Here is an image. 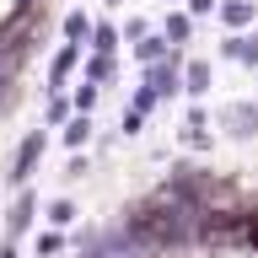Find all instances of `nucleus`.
<instances>
[{"instance_id": "2eb2a0df", "label": "nucleus", "mask_w": 258, "mask_h": 258, "mask_svg": "<svg viewBox=\"0 0 258 258\" xmlns=\"http://www.w3.org/2000/svg\"><path fill=\"white\" fill-rule=\"evenodd\" d=\"M97 97H102V86H97V81H81L76 97H70V108H76V113H92V108H97Z\"/></svg>"}, {"instance_id": "f8f14e48", "label": "nucleus", "mask_w": 258, "mask_h": 258, "mask_svg": "<svg viewBox=\"0 0 258 258\" xmlns=\"http://www.w3.org/2000/svg\"><path fill=\"white\" fill-rule=\"evenodd\" d=\"M183 92H188V97H210V64L205 59L183 64Z\"/></svg>"}, {"instance_id": "dca6fc26", "label": "nucleus", "mask_w": 258, "mask_h": 258, "mask_svg": "<svg viewBox=\"0 0 258 258\" xmlns=\"http://www.w3.org/2000/svg\"><path fill=\"white\" fill-rule=\"evenodd\" d=\"M86 32H92L86 11H70V16H64V43H86Z\"/></svg>"}, {"instance_id": "a211bd4d", "label": "nucleus", "mask_w": 258, "mask_h": 258, "mask_svg": "<svg viewBox=\"0 0 258 258\" xmlns=\"http://www.w3.org/2000/svg\"><path fill=\"white\" fill-rule=\"evenodd\" d=\"M43 215H48L54 226H70V221H76V199H48Z\"/></svg>"}, {"instance_id": "20e7f679", "label": "nucleus", "mask_w": 258, "mask_h": 258, "mask_svg": "<svg viewBox=\"0 0 258 258\" xmlns=\"http://www.w3.org/2000/svg\"><path fill=\"white\" fill-rule=\"evenodd\" d=\"M221 118H226V135H237V140H253L258 135V108L253 102H231Z\"/></svg>"}, {"instance_id": "393cba45", "label": "nucleus", "mask_w": 258, "mask_h": 258, "mask_svg": "<svg viewBox=\"0 0 258 258\" xmlns=\"http://www.w3.org/2000/svg\"><path fill=\"white\" fill-rule=\"evenodd\" d=\"M167 6H177V0H167Z\"/></svg>"}, {"instance_id": "ddd939ff", "label": "nucleus", "mask_w": 258, "mask_h": 258, "mask_svg": "<svg viewBox=\"0 0 258 258\" xmlns=\"http://www.w3.org/2000/svg\"><path fill=\"white\" fill-rule=\"evenodd\" d=\"M167 38H161V32H145V38H135V59L140 64H151V59H161V54H167Z\"/></svg>"}, {"instance_id": "f03ea898", "label": "nucleus", "mask_w": 258, "mask_h": 258, "mask_svg": "<svg viewBox=\"0 0 258 258\" xmlns=\"http://www.w3.org/2000/svg\"><path fill=\"white\" fill-rule=\"evenodd\" d=\"M145 86H151L156 97H177L183 92V59H177V48H167L161 59L145 64Z\"/></svg>"}, {"instance_id": "412c9836", "label": "nucleus", "mask_w": 258, "mask_h": 258, "mask_svg": "<svg viewBox=\"0 0 258 258\" xmlns=\"http://www.w3.org/2000/svg\"><path fill=\"white\" fill-rule=\"evenodd\" d=\"M70 113H76V108H70V97H59V92L48 97V124H64Z\"/></svg>"}, {"instance_id": "39448f33", "label": "nucleus", "mask_w": 258, "mask_h": 258, "mask_svg": "<svg viewBox=\"0 0 258 258\" xmlns=\"http://www.w3.org/2000/svg\"><path fill=\"white\" fill-rule=\"evenodd\" d=\"M81 48H86V43H64L59 54L48 59V92H59L64 81H70V70H76V64H81Z\"/></svg>"}, {"instance_id": "4be33fe9", "label": "nucleus", "mask_w": 258, "mask_h": 258, "mask_svg": "<svg viewBox=\"0 0 258 258\" xmlns=\"http://www.w3.org/2000/svg\"><path fill=\"white\" fill-rule=\"evenodd\" d=\"M156 102H161V97H156V92H151V86L140 81V86H135V102H129V108H135V113H151Z\"/></svg>"}, {"instance_id": "7ed1b4c3", "label": "nucleus", "mask_w": 258, "mask_h": 258, "mask_svg": "<svg viewBox=\"0 0 258 258\" xmlns=\"http://www.w3.org/2000/svg\"><path fill=\"white\" fill-rule=\"evenodd\" d=\"M38 156H43V129H32L27 140L16 145V156H11V172H6V183H11V188H22V183L32 177V167H38Z\"/></svg>"}, {"instance_id": "423d86ee", "label": "nucleus", "mask_w": 258, "mask_h": 258, "mask_svg": "<svg viewBox=\"0 0 258 258\" xmlns=\"http://www.w3.org/2000/svg\"><path fill=\"white\" fill-rule=\"evenodd\" d=\"M32 215H38V194L22 183V188H16V205H11V237H27V231H32Z\"/></svg>"}, {"instance_id": "4468645a", "label": "nucleus", "mask_w": 258, "mask_h": 258, "mask_svg": "<svg viewBox=\"0 0 258 258\" xmlns=\"http://www.w3.org/2000/svg\"><path fill=\"white\" fill-rule=\"evenodd\" d=\"M86 38H92V54H113V48H118V27H113V22H92Z\"/></svg>"}, {"instance_id": "b1692460", "label": "nucleus", "mask_w": 258, "mask_h": 258, "mask_svg": "<svg viewBox=\"0 0 258 258\" xmlns=\"http://www.w3.org/2000/svg\"><path fill=\"white\" fill-rule=\"evenodd\" d=\"M113 6H124V0H113Z\"/></svg>"}, {"instance_id": "f257e3e1", "label": "nucleus", "mask_w": 258, "mask_h": 258, "mask_svg": "<svg viewBox=\"0 0 258 258\" xmlns=\"http://www.w3.org/2000/svg\"><path fill=\"white\" fill-rule=\"evenodd\" d=\"M156 194L199 215V210L210 205V172H205V167H194V161H172V177H161Z\"/></svg>"}, {"instance_id": "5701e85b", "label": "nucleus", "mask_w": 258, "mask_h": 258, "mask_svg": "<svg viewBox=\"0 0 258 258\" xmlns=\"http://www.w3.org/2000/svg\"><path fill=\"white\" fill-rule=\"evenodd\" d=\"M215 11V0H188V16H210Z\"/></svg>"}, {"instance_id": "1a4fd4ad", "label": "nucleus", "mask_w": 258, "mask_h": 258, "mask_svg": "<svg viewBox=\"0 0 258 258\" xmlns=\"http://www.w3.org/2000/svg\"><path fill=\"white\" fill-rule=\"evenodd\" d=\"M92 113H70V118H64V145H70V151H81V145L92 140Z\"/></svg>"}, {"instance_id": "f3484780", "label": "nucleus", "mask_w": 258, "mask_h": 258, "mask_svg": "<svg viewBox=\"0 0 258 258\" xmlns=\"http://www.w3.org/2000/svg\"><path fill=\"white\" fill-rule=\"evenodd\" d=\"M86 81H97V86L113 81V54H92V59H86Z\"/></svg>"}, {"instance_id": "6ab92c4d", "label": "nucleus", "mask_w": 258, "mask_h": 258, "mask_svg": "<svg viewBox=\"0 0 258 258\" xmlns=\"http://www.w3.org/2000/svg\"><path fill=\"white\" fill-rule=\"evenodd\" d=\"M64 253V237L59 231H38V258H59Z\"/></svg>"}, {"instance_id": "aec40b11", "label": "nucleus", "mask_w": 258, "mask_h": 258, "mask_svg": "<svg viewBox=\"0 0 258 258\" xmlns=\"http://www.w3.org/2000/svg\"><path fill=\"white\" fill-rule=\"evenodd\" d=\"M140 129H145V113L124 108V118H118V135H124V140H135V135H140Z\"/></svg>"}, {"instance_id": "6e6552de", "label": "nucleus", "mask_w": 258, "mask_h": 258, "mask_svg": "<svg viewBox=\"0 0 258 258\" xmlns=\"http://www.w3.org/2000/svg\"><path fill=\"white\" fill-rule=\"evenodd\" d=\"M183 145H188V151H210V124H205V108H188V129H183Z\"/></svg>"}, {"instance_id": "9b49d317", "label": "nucleus", "mask_w": 258, "mask_h": 258, "mask_svg": "<svg viewBox=\"0 0 258 258\" xmlns=\"http://www.w3.org/2000/svg\"><path fill=\"white\" fill-rule=\"evenodd\" d=\"M221 54L226 59H242V64H258V38H242V32H231L221 43Z\"/></svg>"}, {"instance_id": "0eeeda50", "label": "nucleus", "mask_w": 258, "mask_h": 258, "mask_svg": "<svg viewBox=\"0 0 258 258\" xmlns=\"http://www.w3.org/2000/svg\"><path fill=\"white\" fill-rule=\"evenodd\" d=\"M253 22H258V6H253V0H226V6H221V27L242 32V27H253Z\"/></svg>"}, {"instance_id": "9d476101", "label": "nucleus", "mask_w": 258, "mask_h": 258, "mask_svg": "<svg viewBox=\"0 0 258 258\" xmlns=\"http://www.w3.org/2000/svg\"><path fill=\"white\" fill-rule=\"evenodd\" d=\"M161 38H167L172 48H183V43L194 38V16H188V11H172V16H167V27H161Z\"/></svg>"}]
</instances>
